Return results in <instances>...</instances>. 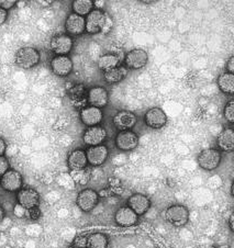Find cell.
I'll return each mask as SVG.
<instances>
[{
  "mask_svg": "<svg viewBox=\"0 0 234 248\" xmlns=\"http://www.w3.org/2000/svg\"><path fill=\"white\" fill-rule=\"evenodd\" d=\"M128 206L137 213L138 216H142V214L146 213L149 209L151 208V201L149 198L142 193H135L131 196L128 200Z\"/></svg>",
  "mask_w": 234,
  "mask_h": 248,
  "instance_id": "cell-15",
  "label": "cell"
},
{
  "mask_svg": "<svg viewBox=\"0 0 234 248\" xmlns=\"http://www.w3.org/2000/svg\"><path fill=\"white\" fill-rule=\"evenodd\" d=\"M108 238L102 233H94L87 238V248H107Z\"/></svg>",
  "mask_w": 234,
  "mask_h": 248,
  "instance_id": "cell-27",
  "label": "cell"
},
{
  "mask_svg": "<svg viewBox=\"0 0 234 248\" xmlns=\"http://www.w3.org/2000/svg\"><path fill=\"white\" fill-rule=\"evenodd\" d=\"M119 62H120V59L117 55L105 54L100 56L99 60H98V67L101 70H104L105 73L112 68H116L117 66H119Z\"/></svg>",
  "mask_w": 234,
  "mask_h": 248,
  "instance_id": "cell-25",
  "label": "cell"
},
{
  "mask_svg": "<svg viewBox=\"0 0 234 248\" xmlns=\"http://www.w3.org/2000/svg\"><path fill=\"white\" fill-rule=\"evenodd\" d=\"M3 217H5V211H3V209L0 206V223L2 222Z\"/></svg>",
  "mask_w": 234,
  "mask_h": 248,
  "instance_id": "cell-36",
  "label": "cell"
},
{
  "mask_svg": "<svg viewBox=\"0 0 234 248\" xmlns=\"http://www.w3.org/2000/svg\"><path fill=\"white\" fill-rule=\"evenodd\" d=\"M165 218L170 224L176 227L184 226L189 221V211L182 204L171 205L165 211Z\"/></svg>",
  "mask_w": 234,
  "mask_h": 248,
  "instance_id": "cell-3",
  "label": "cell"
},
{
  "mask_svg": "<svg viewBox=\"0 0 234 248\" xmlns=\"http://www.w3.org/2000/svg\"><path fill=\"white\" fill-rule=\"evenodd\" d=\"M221 163V153L215 148H207L198 156L199 166L204 170L211 171L218 168Z\"/></svg>",
  "mask_w": 234,
  "mask_h": 248,
  "instance_id": "cell-4",
  "label": "cell"
},
{
  "mask_svg": "<svg viewBox=\"0 0 234 248\" xmlns=\"http://www.w3.org/2000/svg\"><path fill=\"white\" fill-rule=\"evenodd\" d=\"M6 150H7L6 142L0 138V156H3V154L6 153Z\"/></svg>",
  "mask_w": 234,
  "mask_h": 248,
  "instance_id": "cell-35",
  "label": "cell"
},
{
  "mask_svg": "<svg viewBox=\"0 0 234 248\" xmlns=\"http://www.w3.org/2000/svg\"><path fill=\"white\" fill-rule=\"evenodd\" d=\"M17 1L16 0H0V8H2L3 10H9L14 7Z\"/></svg>",
  "mask_w": 234,
  "mask_h": 248,
  "instance_id": "cell-32",
  "label": "cell"
},
{
  "mask_svg": "<svg viewBox=\"0 0 234 248\" xmlns=\"http://www.w3.org/2000/svg\"><path fill=\"white\" fill-rule=\"evenodd\" d=\"M68 167L72 169L73 171L83 170V169L87 166V156H86V152L81 150H75L73 151L68 156L67 159Z\"/></svg>",
  "mask_w": 234,
  "mask_h": 248,
  "instance_id": "cell-21",
  "label": "cell"
},
{
  "mask_svg": "<svg viewBox=\"0 0 234 248\" xmlns=\"http://www.w3.org/2000/svg\"><path fill=\"white\" fill-rule=\"evenodd\" d=\"M15 62L17 66L23 69L34 67L40 62V53L36 48L31 46H24L18 49L15 56Z\"/></svg>",
  "mask_w": 234,
  "mask_h": 248,
  "instance_id": "cell-2",
  "label": "cell"
},
{
  "mask_svg": "<svg viewBox=\"0 0 234 248\" xmlns=\"http://www.w3.org/2000/svg\"><path fill=\"white\" fill-rule=\"evenodd\" d=\"M51 68L57 76L65 77L73 70V62L68 56H55L51 62Z\"/></svg>",
  "mask_w": 234,
  "mask_h": 248,
  "instance_id": "cell-16",
  "label": "cell"
},
{
  "mask_svg": "<svg viewBox=\"0 0 234 248\" xmlns=\"http://www.w3.org/2000/svg\"><path fill=\"white\" fill-rule=\"evenodd\" d=\"M99 201V196L93 189H84L77 196V205L84 212H89L98 204Z\"/></svg>",
  "mask_w": 234,
  "mask_h": 248,
  "instance_id": "cell-6",
  "label": "cell"
},
{
  "mask_svg": "<svg viewBox=\"0 0 234 248\" xmlns=\"http://www.w3.org/2000/svg\"><path fill=\"white\" fill-rule=\"evenodd\" d=\"M230 229L233 231V216H231V217H230Z\"/></svg>",
  "mask_w": 234,
  "mask_h": 248,
  "instance_id": "cell-37",
  "label": "cell"
},
{
  "mask_svg": "<svg viewBox=\"0 0 234 248\" xmlns=\"http://www.w3.org/2000/svg\"><path fill=\"white\" fill-rule=\"evenodd\" d=\"M9 170V162L6 157L0 156V178Z\"/></svg>",
  "mask_w": 234,
  "mask_h": 248,
  "instance_id": "cell-30",
  "label": "cell"
},
{
  "mask_svg": "<svg viewBox=\"0 0 234 248\" xmlns=\"http://www.w3.org/2000/svg\"><path fill=\"white\" fill-rule=\"evenodd\" d=\"M17 200L19 205L22 206L24 210H31L38 208L40 194L36 190L32 188H23L19 190Z\"/></svg>",
  "mask_w": 234,
  "mask_h": 248,
  "instance_id": "cell-5",
  "label": "cell"
},
{
  "mask_svg": "<svg viewBox=\"0 0 234 248\" xmlns=\"http://www.w3.org/2000/svg\"><path fill=\"white\" fill-rule=\"evenodd\" d=\"M65 29L71 35H79L85 32V18L76 14L67 16L65 22Z\"/></svg>",
  "mask_w": 234,
  "mask_h": 248,
  "instance_id": "cell-20",
  "label": "cell"
},
{
  "mask_svg": "<svg viewBox=\"0 0 234 248\" xmlns=\"http://www.w3.org/2000/svg\"><path fill=\"white\" fill-rule=\"evenodd\" d=\"M108 93L104 87H94L88 92V102L90 107L101 109L108 105Z\"/></svg>",
  "mask_w": 234,
  "mask_h": 248,
  "instance_id": "cell-18",
  "label": "cell"
},
{
  "mask_svg": "<svg viewBox=\"0 0 234 248\" xmlns=\"http://www.w3.org/2000/svg\"><path fill=\"white\" fill-rule=\"evenodd\" d=\"M227 70L230 74H233L234 72V56H231L228 61L227 64Z\"/></svg>",
  "mask_w": 234,
  "mask_h": 248,
  "instance_id": "cell-33",
  "label": "cell"
},
{
  "mask_svg": "<svg viewBox=\"0 0 234 248\" xmlns=\"http://www.w3.org/2000/svg\"><path fill=\"white\" fill-rule=\"evenodd\" d=\"M80 87L81 86H76V87H74V88L71 90V94H72V98L73 99H76V100H78V98H83L85 90H84V87H83V88H81V90H79Z\"/></svg>",
  "mask_w": 234,
  "mask_h": 248,
  "instance_id": "cell-31",
  "label": "cell"
},
{
  "mask_svg": "<svg viewBox=\"0 0 234 248\" xmlns=\"http://www.w3.org/2000/svg\"><path fill=\"white\" fill-rule=\"evenodd\" d=\"M218 146L223 152H232L234 150V132L232 129H227L221 132L218 136Z\"/></svg>",
  "mask_w": 234,
  "mask_h": 248,
  "instance_id": "cell-22",
  "label": "cell"
},
{
  "mask_svg": "<svg viewBox=\"0 0 234 248\" xmlns=\"http://www.w3.org/2000/svg\"><path fill=\"white\" fill-rule=\"evenodd\" d=\"M72 248H87V238L84 236H77L74 239Z\"/></svg>",
  "mask_w": 234,
  "mask_h": 248,
  "instance_id": "cell-29",
  "label": "cell"
},
{
  "mask_svg": "<svg viewBox=\"0 0 234 248\" xmlns=\"http://www.w3.org/2000/svg\"><path fill=\"white\" fill-rule=\"evenodd\" d=\"M73 48V40L69 35L60 34L51 40V49L57 56H66Z\"/></svg>",
  "mask_w": 234,
  "mask_h": 248,
  "instance_id": "cell-9",
  "label": "cell"
},
{
  "mask_svg": "<svg viewBox=\"0 0 234 248\" xmlns=\"http://www.w3.org/2000/svg\"><path fill=\"white\" fill-rule=\"evenodd\" d=\"M80 119L85 125L89 126H96L100 124L102 119H104V113L102 110L99 108H95V107H86L80 112Z\"/></svg>",
  "mask_w": 234,
  "mask_h": 248,
  "instance_id": "cell-17",
  "label": "cell"
},
{
  "mask_svg": "<svg viewBox=\"0 0 234 248\" xmlns=\"http://www.w3.org/2000/svg\"><path fill=\"white\" fill-rule=\"evenodd\" d=\"M218 86L221 92L228 94L234 93V75L230 73H222L218 78Z\"/></svg>",
  "mask_w": 234,
  "mask_h": 248,
  "instance_id": "cell-24",
  "label": "cell"
},
{
  "mask_svg": "<svg viewBox=\"0 0 234 248\" xmlns=\"http://www.w3.org/2000/svg\"><path fill=\"white\" fill-rule=\"evenodd\" d=\"M86 156H87V162L93 165V166H101L107 160L108 157V148L105 145H97L90 146L86 151Z\"/></svg>",
  "mask_w": 234,
  "mask_h": 248,
  "instance_id": "cell-14",
  "label": "cell"
},
{
  "mask_svg": "<svg viewBox=\"0 0 234 248\" xmlns=\"http://www.w3.org/2000/svg\"><path fill=\"white\" fill-rule=\"evenodd\" d=\"M224 118L230 123L234 122V101L230 100L224 108Z\"/></svg>",
  "mask_w": 234,
  "mask_h": 248,
  "instance_id": "cell-28",
  "label": "cell"
},
{
  "mask_svg": "<svg viewBox=\"0 0 234 248\" xmlns=\"http://www.w3.org/2000/svg\"><path fill=\"white\" fill-rule=\"evenodd\" d=\"M107 139V131L102 126H89L85 131L83 140L85 144L89 146H97L101 145Z\"/></svg>",
  "mask_w": 234,
  "mask_h": 248,
  "instance_id": "cell-11",
  "label": "cell"
},
{
  "mask_svg": "<svg viewBox=\"0 0 234 248\" xmlns=\"http://www.w3.org/2000/svg\"><path fill=\"white\" fill-rule=\"evenodd\" d=\"M116 144L121 151H132L139 145V138L132 131H121L117 135Z\"/></svg>",
  "mask_w": 234,
  "mask_h": 248,
  "instance_id": "cell-13",
  "label": "cell"
},
{
  "mask_svg": "<svg viewBox=\"0 0 234 248\" xmlns=\"http://www.w3.org/2000/svg\"><path fill=\"white\" fill-rule=\"evenodd\" d=\"M138 217V214L134 213L129 206H122L117 211L116 217H114L116 222L122 227H129L137 224Z\"/></svg>",
  "mask_w": 234,
  "mask_h": 248,
  "instance_id": "cell-19",
  "label": "cell"
},
{
  "mask_svg": "<svg viewBox=\"0 0 234 248\" xmlns=\"http://www.w3.org/2000/svg\"><path fill=\"white\" fill-rule=\"evenodd\" d=\"M126 75H128V68L125 66H117L116 68L105 72L104 77L108 84H118L125 79Z\"/></svg>",
  "mask_w": 234,
  "mask_h": 248,
  "instance_id": "cell-23",
  "label": "cell"
},
{
  "mask_svg": "<svg viewBox=\"0 0 234 248\" xmlns=\"http://www.w3.org/2000/svg\"><path fill=\"white\" fill-rule=\"evenodd\" d=\"M1 187L9 192H15L22 187V177L17 170H8L0 179Z\"/></svg>",
  "mask_w": 234,
  "mask_h": 248,
  "instance_id": "cell-12",
  "label": "cell"
},
{
  "mask_svg": "<svg viewBox=\"0 0 234 248\" xmlns=\"http://www.w3.org/2000/svg\"><path fill=\"white\" fill-rule=\"evenodd\" d=\"M144 121L146 125L151 127V129L158 130L166 125L167 115L164 112V110L158 108V107H155V108L150 109L145 113Z\"/></svg>",
  "mask_w": 234,
  "mask_h": 248,
  "instance_id": "cell-7",
  "label": "cell"
},
{
  "mask_svg": "<svg viewBox=\"0 0 234 248\" xmlns=\"http://www.w3.org/2000/svg\"><path fill=\"white\" fill-rule=\"evenodd\" d=\"M125 65L130 69L143 68L149 62V55L141 48H134L125 55Z\"/></svg>",
  "mask_w": 234,
  "mask_h": 248,
  "instance_id": "cell-8",
  "label": "cell"
},
{
  "mask_svg": "<svg viewBox=\"0 0 234 248\" xmlns=\"http://www.w3.org/2000/svg\"><path fill=\"white\" fill-rule=\"evenodd\" d=\"M8 16V12L6 10H3L2 8H0V26L6 22Z\"/></svg>",
  "mask_w": 234,
  "mask_h": 248,
  "instance_id": "cell-34",
  "label": "cell"
},
{
  "mask_svg": "<svg viewBox=\"0 0 234 248\" xmlns=\"http://www.w3.org/2000/svg\"><path fill=\"white\" fill-rule=\"evenodd\" d=\"M110 23V19L108 18L104 11L100 9H93L87 15L85 19V31L90 34H96L104 31V29Z\"/></svg>",
  "mask_w": 234,
  "mask_h": 248,
  "instance_id": "cell-1",
  "label": "cell"
},
{
  "mask_svg": "<svg viewBox=\"0 0 234 248\" xmlns=\"http://www.w3.org/2000/svg\"><path fill=\"white\" fill-rule=\"evenodd\" d=\"M138 122V118L130 111H119L114 115L113 124L119 131H131Z\"/></svg>",
  "mask_w": 234,
  "mask_h": 248,
  "instance_id": "cell-10",
  "label": "cell"
},
{
  "mask_svg": "<svg viewBox=\"0 0 234 248\" xmlns=\"http://www.w3.org/2000/svg\"><path fill=\"white\" fill-rule=\"evenodd\" d=\"M94 9V1L92 0H76L73 2L74 14L78 16H87Z\"/></svg>",
  "mask_w": 234,
  "mask_h": 248,
  "instance_id": "cell-26",
  "label": "cell"
}]
</instances>
